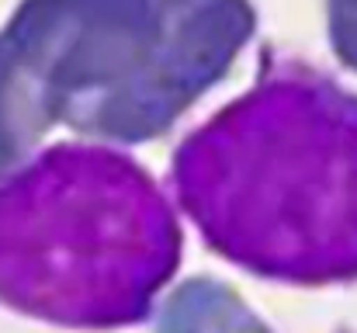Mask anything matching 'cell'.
<instances>
[{"label": "cell", "mask_w": 357, "mask_h": 333, "mask_svg": "<svg viewBox=\"0 0 357 333\" xmlns=\"http://www.w3.org/2000/svg\"><path fill=\"white\" fill-rule=\"evenodd\" d=\"M49 128H56V121L42 94L0 35V167H10L35 153Z\"/></svg>", "instance_id": "obj_5"}, {"label": "cell", "mask_w": 357, "mask_h": 333, "mask_svg": "<svg viewBox=\"0 0 357 333\" xmlns=\"http://www.w3.org/2000/svg\"><path fill=\"white\" fill-rule=\"evenodd\" d=\"M170 184L222 260L281 285L357 281V94L333 77L264 63L184 135Z\"/></svg>", "instance_id": "obj_1"}, {"label": "cell", "mask_w": 357, "mask_h": 333, "mask_svg": "<svg viewBox=\"0 0 357 333\" xmlns=\"http://www.w3.org/2000/svg\"><path fill=\"white\" fill-rule=\"evenodd\" d=\"M163 3H174V7H191V3H202V0H163Z\"/></svg>", "instance_id": "obj_7"}, {"label": "cell", "mask_w": 357, "mask_h": 333, "mask_svg": "<svg viewBox=\"0 0 357 333\" xmlns=\"http://www.w3.org/2000/svg\"><path fill=\"white\" fill-rule=\"evenodd\" d=\"M156 177L108 142H56L0 167V306L66 330L146 323L181 267Z\"/></svg>", "instance_id": "obj_2"}, {"label": "cell", "mask_w": 357, "mask_h": 333, "mask_svg": "<svg viewBox=\"0 0 357 333\" xmlns=\"http://www.w3.org/2000/svg\"><path fill=\"white\" fill-rule=\"evenodd\" d=\"M253 28L250 0H21L0 35L56 125L132 146L170 132Z\"/></svg>", "instance_id": "obj_3"}, {"label": "cell", "mask_w": 357, "mask_h": 333, "mask_svg": "<svg viewBox=\"0 0 357 333\" xmlns=\"http://www.w3.org/2000/svg\"><path fill=\"white\" fill-rule=\"evenodd\" d=\"M326 35L333 56L357 73V0H326Z\"/></svg>", "instance_id": "obj_6"}, {"label": "cell", "mask_w": 357, "mask_h": 333, "mask_svg": "<svg viewBox=\"0 0 357 333\" xmlns=\"http://www.w3.org/2000/svg\"><path fill=\"white\" fill-rule=\"evenodd\" d=\"M153 313V333H274L233 285L212 274L184 278Z\"/></svg>", "instance_id": "obj_4"}]
</instances>
